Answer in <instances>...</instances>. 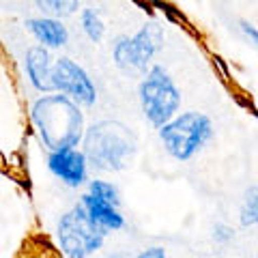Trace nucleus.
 Segmentation results:
<instances>
[{
  "mask_svg": "<svg viewBox=\"0 0 258 258\" xmlns=\"http://www.w3.org/2000/svg\"><path fill=\"white\" fill-rule=\"evenodd\" d=\"M161 47H164V28L157 22H147L132 37H116L112 45V58L125 74H147Z\"/></svg>",
  "mask_w": 258,
  "mask_h": 258,
  "instance_id": "5",
  "label": "nucleus"
},
{
  "mask_svg": "<svg viewBox=\"0 0 258 258\" xmlns=\"http://www.w3.org/2000/svg\"><path fill=\"white\" fill-rule=\"evenodd\" d=\"M138 99L144 118L153 127H164L179 114L181 91L161 64H151L138 84Z\"/></svg>",
  "mask_w": 258,
  "mask_h": 258,
  "instance_id": "3",
  "label": "nucleus"
},
{
  "mask_svg": "<svg viewBox=\"0 0 258 258\" xmlns=\"http://www.w3.org/2000/svg\"><path fill=\"white\" fill-rule=\"evenodd\" d=\"M140 3V0H138ZM144 7V11L147 9H159L161 13L166 15L168 20H172V22H183V13L176 9V7H172L168 0H144V3H140Z\"/></svg>",
  "mask_w": 258,
  "mask_h": 258,
  "instance_id": "16",
  "label": "nucleus"
},
{
  "mask_svg": "<svg viewBox=\"0 0 258 258\" xmlns=\"http://www.w3.org/2000/svg\"><path fill=\"white\" fill-rule=\"evenodd\" d=\"M239 222L241 226H258V185H252L245 196H243V203H241L239 209Z\"/></svg>",
  "mask_w": 258,
  "mask_h": 258,
  "instance_id": "14",
  "label": "nucleus"
},
{
  "mask_svg": "<svg viewBox=\"0 0 258 258\" xmlns=\"http://www.w3.org/2000/svg\"><path fill=\"white\" fill-rule=\"evenodd\" d=\"M88 194H93V196L101 198V200H108L112 205H120V196H118V189L114 187L112 183L108 181H101V179H93L88 181Z\"/></svg>",
  "mask_w": 258,
  "mask_h": 258,
  "instance_id": "15",
  "label": "nucleus"
},
{
  "mask_svg": "<svg viewBox=\"0 0 258 258\" xmlns=\"http://www.w3.org/2000/svg\"><path fill=\"white\" fill-rule=\"evenodd\" d=\"M52 82H54V93L69 97L80 108L82 106L88 108L97 101V88L91 76H88V71L76 60L67 58V56L54 60Z\"/></svg>",
  "mask_w": 258,
  "mask_h": 258,
  "instance_id": "7",
  "label": "nucleus"
},
{
  "mask_svg": "<svg viewBox=\"0 0 258 258\" xmlns=\"http://www.w3.org/2000/svg\"><path fill=\"white\" fill-rule=\"evenodd\" d=\"M106 235L80 205L64 213L56 226V239L67 258H88L99 252Z\"/></svg>",
  "mask_w": 258,
  "mask_h": 258,
  "instance_id": "6",
  "label": "nucleus"
},
{
  "mask_svg": "<svg viewBox=\"0 0 258 258\" xmlns=\"http://www.w3.org/2000/svg\"><path fill=\"white\" fill-rule=\"evenodd\" d=\"M26 30L35 37L39 45L47 47V50H56V47L67 45L69 41V30L62 24V20L47 18V15H39V18L26 20Z\"/></svg>",
  "mask_w": 258,
  "mask_h": 258,
  "instance_id": "11",
  "label": "nucleus"
},
{
  "mask_svg": "<svg viewBox=\"0 0 258 258\" xmlns=\"http://www.w3.org/2000/svg\"><path fill=\"white\" fill-rule=\"evenodd\" d=\"M239 30H241V35H243V39L247 43L258 47V26H254V24L247 22V20H239Z\"/></svg>",
  "mask_w": 258,
  "mask_h": 258,
  "instance_id": "17",
  "label": "nucleus"
},
{
  "mask_svg": "<svg viewBox=\"0 0 258 258\" xmlns=\"http://www.w3.org/2000/svg\"><path fill=\"white\" fill-rule=\"evenodd\" d=\"M35 5L43 15L56 20L69 18L80 9V0H35Z\"/></svg>",
  "mask_w": 258,
  "mask_h": 258,
  "instance_id": "13",
  "label": "nucleus"
},
{
  "mask_svg": "<svg viewBox=\"0 0 258 258\" xmlns=\"http://www.w3.org/2000/svg\"><path fill=\"white\" fill-rule=\"evenodd\" d=\"M213 237H215V241H222V243H226V241H230L232 237H235V232H232V228H230V226H226V224H215Z\"/></svg>",
  "mask_w": 258,
  "mask_h": 258,
  "instance_id": "18",
  "label": "nucleus"
},
{
  "mask_svg": "<svg viewBox=\"0 0 258 258\" xmlns=\"http://www.w3.org/2000/svg\"><path fill=\"white\" fill-rule=\"evenodd\" d=\"M32 125L47 151L78 149L84 138V114L76 101L60 93L41 95L30 108Z\"/></svg>",
  "mask_w": 258,
  "mask_h": 258,
  "instance_id": "1",
  "label": "nucleus"
},
{
  "mask_svg": "<svg viewBox=\"0 0 258 258\" xmlns=\"http://www.w3.org/2000/svg\"><path fill=\"white\" fill-rule=\"evenodd\" d=\"M24 69H26V78L30 86L39 93H54V82H52V71L54 62L52 56L43 45H32L26 50L24 56Z\"/></svg>",
  "mask_w": 258,
  "mask_h": 258,
  "instance_id": "9",
  "label": "nucleus"
},
{
  "mask_svg": "<svg viewBox=\"0 0 258 258\" xmlns=\"http://www.w3.org/2000/svg\"><path fill=\"white\" fill-rule=\"evenodd\" d=\"M82 147L88 166L101 172H118L132 161L138 142L120 120H99L84 132Z\"/></svg>",
  "mask_w": 258,
  "mask_h": 258,
  "instance_id": "2",
  "label": "nucleus"
},
{
  "mask_svg": "<svg viewBox=\"0 0 258 258\" xmlns=\"http://www.w3.org/2000/svg\"><path fill=\"white\" fill-rule=\"evenodd\" d=\"M136 258H168V256L164 247H149V249H142Z\"/></svg>",
  "mask_w": 258,
  "mask_h": 258,
  "instance_id": "19",
  "label": "nucleus"
},
{
  "mask_svg": "<svg viewBox=\"0 0 258 258\" xmlns=\"http://www.w3.org/2000/svg\"><path fill=\"white\" fill-rule=\"evenodd\" d=\"M80 26H82V32L93 43H99L106 37V22H103L99 11L91 9V7L80 11Z\"/></svg>",
  "mask_w": 258,
  "mask_h": 258,
  "instance_id": "12",
  "label": "nucleus"
},
{
  "mask_svg": "<svg viewBox=\"0 0 258 258\" xmlns=\"http://www.w3.org/2000/svg\"><path fill=\"white\" fill-rule=\"evenodd\" d=\"M47 168L69 187H80L88 181V161L80 149H60L47 155Z\"/></svg>",
  "mask_w": 258,
  "mask_h": 258,
  "instance_id": "8",
  "label": "nucleus"
},
{
  "mask_svg": "<svg viewBox=\"0 0 258 258\" xmlns=\"http://www.w3.org/2000/svg\"><path fill=\"white\" fill-rule=\"evenodd\" d=\"M108 258H125V256H120V254H116V256H108Z\"/></svg>",
  "mask_w": 258,
  "mask_h": 258,
  "instance_id": "20",
  "label": "nucleus"
},
{
  "mask_svg": "<svg viewBox=\"0 0 258 258\" xmlns=\"http://www.w3.org/2000/svg\"><path fill=\"white\" fill-rule=\"evenodd\" d=\"M213 138V123L203 112L189 110L176 114L168 120L164 127H159V140L164 142L168 155L179 161L191 159L196 153L205 149V144Z\"/></svg>",
  "mask_w": 258,
  "mask_h": 258,
  "instance_id": "4",
  "label": "nucleus"
},
{
  "mask_svg": "<svg viewBox=\"0 0 258 258\" xmlns=\"http://www.w3.org/2000/svg\"><path fill=\"white\" fill-rule=\"evenodd\" d=\"M80 207L86 211V215L91 217V220L99 226L103 232H114V230H120L125 226V217L123 213L118 211L116 205L108 203V200H101L93 196V194H82V198H80Z\"/></svg>",
  "mask_w": 258,
  "mask_h": 258,
  "instance_id": "10",
  "label": "nucleus"
}]
</instances>
